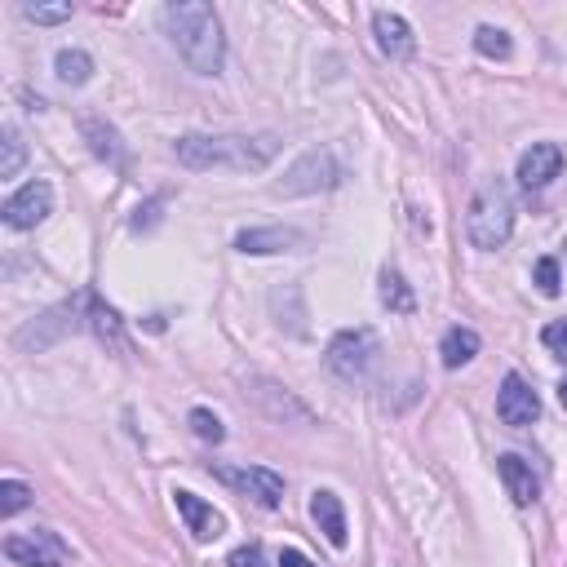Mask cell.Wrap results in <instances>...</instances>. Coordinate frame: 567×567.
Listing matches in <instances>:
<instances>
[{"label": "cell", "mask_w": 567, "mask_h": 567, "mask_svg": "<svg viewBox=\"0 0 567 567\" xmlns=\"http://www.w3.org/2000/svg\"><path fill=\"white\" fill-rule=\"evenodd\" d=\"M173 156L182 169L208 173V169H226V173H261L275 156H279V138L275 133H186L173 142Z\"/></svg>", "instance_id": "6da1fadb"}, {"label": "cell", "mask_w": 567, "mask_h": 567, "mask_svg": "<svg viewBox=\"0 0 567 567\" xmlns=\"http://www.w3.org/2000/svg\"><path fill=\"white\" fill-rule=\"evenodd\" d=\"M164 32L178 45V54L186 58L191 72L200 76H217L226 63V32L213 6L204 0H178V6H164Z\"/></svg>", "instance_id": "7a4b0ae2"}, {"label": "cell", "mask_w": 567, "mask_h": 567, "mask_svg": "<svg viewBox=\"0 0 567 567\" xmlns=\"http://www.w3.org/2000/svg\"><path fill=\"white\" fill-rule=\"evenodd\" d=\"M514 231V200H510V186L501 178H483L474 200H470V213H466V235L474 248L492 253L510 239Z\"/></svg>", "instance_id": "3957f363"}, {"label": "cell", "mask_w": 567, "mask_h": 567, "mask_svg": "<svg viewBox=\"0 0 567 567\" xmlns=\"http://www.w3.org/2000/svg\"><path fill=\"white\" fill-rule=\"evenodd\" d=\"M342 182V164L329 147H311L307 156H298L275 182V195H315V191H333Z\"/></svg>", "instance_id": "277c9868"}, {"label": "cell", "mask_w": 567, "mask_h": 567, "mask_svg": "<svg viewBox=\"0 0 567 567\" xmlns=\"http://www.w3.org/2000/svg\"><path fill=\"white\" fill-rule=\"evenodd\" d=\"M382 360V342L373 329H342L333 342H329V368L342 377V382H364Z\"/></svg>", "instance_id": "5b68a950"}, {"label": "cell", "mask_w": 567, "mask_h": 567, "mask_svg": "<svg viewBox=\"0 0 567 567\" xmlns=\"http://www.w3.org/2000/svg\"><path fill=\"white\" fill-rule=\"evenodd\" d=\"M89 320V293H81L76 302H63L58 311H50V315H41L36 324H28L14 342H19V351H45V346H54L63 333H72V329H81Z\"/></svg>", "instance_id": "8992f818"}, {"label": "cell", "mask_w": 567, "mask_h": 567, "mask_svg": "<svg viewBox=\"0 0 567 567\" xmlns=\"http://www.w3.org/2000/svg\"><path fill=\"white\" fill-rule=\"evenodd\" d=\"M217 479L226 488H235L239 496H248L253 505H261V510H275L284 501V479L266 466H217Z\"/></svg>", "instance_id": "52a82bcc"}, {"label": "cell", "mask_w": 567, "mask_h": 567, "mask_svg": "<svg viewBox=\"0 0 567 567\" xmlns=\"http://www.w3.org/2000/svg\"><path fill=\"white\" fill-rule=\"evenodd\" d=\"M50 213H54V186H50V182H41V178H32L28 186H19V191L6 200V208H0L6 226H14V231H32V226H41Z\"/></svg>", "instance_id": "ba28073f"}, {"label": "cell", "mask_w": 567, "mask_h": 567, "mask_svg": "<svg viewBox=\"0 0 567 567\" xmlns=\"http://www.w3.org/2000/svg\"><path fill=\"white\" fill-rule=\"evenodd\" d=\"M6 558L23 563V567H67V545L54 532L36 527L28 536H10L6 541Z\"/></svg>", "instance_id": "9c48e42d"}, {"label": "cell", "mask_w": 567, "mask_h": 567, "mask_svg": "<svg viewBox=\"0 0 567 567\" xmlns=\"http://www.w3.org/2000/svg\"><path fill=\"white\" fill-rule=\"evenodd\" d=\"M496 417L505 421V426H532L536 417H541V399H536V391L518 377V373H510L505 382H501V391H496Z\"/></svg>", "instance_id": "30bf717a"}, {"label": "cell", "mask_w": 567, "mask_h": 567, "mask_svg": "<svg viewBox=\"0 0 567 567\" xmlns=\"http://www.w3.org/2000/svg\"><path fill=\"white\" fill-rule=\"evenodd\" d=\"M563 173V147L558 142H532L523 156H518V182L527 186V191H541V186H549L554 178Z\"/></svg>", "instance_id": "8fae6325"}, {"label": "cell", "mask_w": 567, "mask_h": 567, "mask_svg": "<svg viewBox=\"0 0 567 567\" xmlns=\"http://www.w3.org/2000/svg\"><path fill=\"white\" fill-rule=\"evenodd\" d=\"M373 36H377V50H382L386 58H395V63H404V58L417 54V36H413L408 19H399V14H391V10H377V14H373Z\"/></svg>", "instance_id": "7c38bea8"}, {"label": "cell", "mask_w": 567, "mask_h": 567, "mask_svg": "<svg viewBox=\"0 0 567 567\" xmlns=\"http://www.w3.org/2000/svg\"><path fill=\"white\" fill-rule=\"evenodd\" d=\"M173 505H178V514H182V523H186V532H191L195 541H217V536H222V514H217L208 501H200L195 492L178 488V492H173Z\"/></svg>", "instance_id": "4fadbf2b"}, {"label": "cell", "mask_w": 567, "mask_h": 567, "mask_svg": "<svg viewBox=\"0 0 567 567\" xmlns=\"http://www.w3.org/2000/svg\"><path fill=\"white\" fill-rule=\"evenodd\" d=\"M311 518L320 523V532L329 536V545H333V549H346L351 532H346V505H342V496H338V492H329V488L311 492Z\"/></svg>", "instance_id": "5bb4252c"}, {"label": "cell", "mask_w": 567, "mask_h": 567, "mask_svg": "<svg viewBox=\"0 0 567 567\" xmlns=\"http://www.w3.org/2000/svg\"><path fill=\"white\" fill-rule=\"evenodd\" d=\"M298 244H302V231H293V226H253V231H239L235 235V248L239 253H253V257H261V253H289Z\"/></svg>", "instance_id": "9a60e30c"}, {"label": "cell", "mask_w": 567, "mask_h": 567, "mask_svg": "<svg viewBox=\"0 0 567 567\" xmlns=\"http://www.w3.org/2000/svg\"><path fill=\"white\" fill-rule=\"evenodd\" d=\"M496 474H501L505 492L514 496V505H532V501L541 496V483H536V474H532V466H527L523 457L505 452V457L496 461Z\"/></svg>", "instance_id": "2e32d148"}, {"label": "cell", "mask_w": 567, "mask_h": 567, "mask_svg": "<svg viewBox=\"0 0 567 567\" xmlns=\"http://www.w3.org/2000/svg\"><path fill=\"white\" fill-rule=\"evenodd\" d=\"M257 391H253V399L275 417V421H311V408L307 404H298L284 386H275V382H253Z\"/></svg>", "instance_id": "e0dca14e"}, {"label": "cell", "mask_w": 567, "mask_h": 567, "mask_svg": "<svg viewBox=\"0 0 567 567\" xmlns=\"http://www.w3.org/2000/svg\"><path fill=\"white\" fill-rule=\"evenodd\" d=\"M85 329H94V338H98L103 346L125 351V324H120V315H116L107 302H98L94 293H89V320H85Z\"/></svg>", "instance_id": "ac0fdd59"}, {"label": "cell", "mask_w": 567, "mask_h": 567, "mask_svg": "<svg viewBox=\"0 0 567 567\" xmlns=\"http://www.w3.org/2000/svg\"><path fill=\"white\" fill-rule=\"evenodd\" d=\"M439 355H443V368H466L474 355H479V333L474 329H466V324H457V329H448L443 333V342H439Z\"/></svg>", "instance_id": "d6986e66"}, {"label": "cell", "mask_w": 567, "mask_h": 567, "mask_svg": "<svg viewBox=\"0 0 567 567\" xmlns=\"http://www.w3.org/2000/svg\"><path fill=\"white\" fill-rule=\"evenodd\" d=\"M382 307L391 311V315H413L417 311V298H413V289H408V284H404V275L399 270H382Z\"/></svg>", "instance_id": "ffe728a7"}, {"label": "cell", "mask_w": 567, "mask_h": 567, "mask_svg": "<svg viewBox=\"0 0 567 567\" xmlns=\"http://www.w3.org/2000/svg\"><path fill=\"white\" fill-rule=\"evenodd\" d=\"M85 138H89V147H94V156H98V160H107V164H120V160H125V151H120V133H116L111 125H103V120H85Z\"/></svg>", "instance_id": "44dd1931"}, {"label": "cell", "mask_w": 567, "mask_h": 567, "mask_svg": "<svg viewBox=\"0 0 567 567\" xmlns=\"http://www.w3.org/2000/svg\"><path fill=\"white\" fill-rule=\"evenodd\" d=\"M54 72H58L63 85H85V81L94 76V58H89L85 50H58Z\"/></svg>", "instance_id": "7402d4cb"}, {"label": "cell", "mask_w": 567, "mask_h": 567, "mask_svg": "<svg viewBox=\"0 0 567 567\" xmlns=\"http://www.w3.org/2000/svg\"><path fill=\"white\" fill-rule=\"evenodd\" d=\"M0 147H6V156H0V178H19L23 173V160H28V147H23V133L14 129V125H6L0 129Z\"/></svg>", "instance_id": "603a6c76"}, {"label": "cell", "mask_w": 567, "mask_h": 567, "mask_svg": "<svg viewBox=\"0 0 567 567\" xmlns=\"http://www.w3.org/2000/svg\"><path fill=\"white\" fill-rule=\"evenodd\" d=\"M28 505H32V488H28L23 479H0V514L14 518V514L28 510Z\"/></svg>", "instance_id": "cb8c5ba5"}, {"label": "cell", "mask_w": 567, "mask_h": 567, "mask_svg": "<svg viewBox=\"0 0 567 567\" xmlns=\"http://www.w3.org/2000/svg\"><path fill=\"white\" fill-rule=\"evenodd\" d=\"M474 50H479L483 58H510L514 41H510L501 28H479V32H474Z\"/></svg>", "instance_id": "d4e9b609"}, {"label": "cell", "mask_w": 567, "mask_h": 567, "mask_svg": "<svg viewBox=\"0 0 567 567\" xmlns=\"http://www.w3.org/2000/svg\"><path fill=\"white\" fill-rule=\"evenodd\" d=\"M532 279H536V289H541L545 298H558V289H563V270H558L554 257H541L536 270H532Z\"/></svg>", "instance_id": "484cf974"}, {"label": "cell", "mask_w": 567, "mask_h": 567, "mask_svg": "<svg viewBox=\"0 0 567 567\" xmlns=\"http://www.w3.org/2000/svg\"><path fill=\"white\" fill-rule=\"evenodd\" d=\"M186 421H191V430H195V439H204V443H222V439H226V430H222V421H217V417H213L208 408H195V413H191Z\"/></svg>", "instance_id": "4316f807"}, {"label": "cell", "mask_w": 567, "mask_h": 567, "mask_svg": "<svg viewBox=\"0 0 567 567\" xmlns=\"http://www.w3.org/2000/svg\"><path fill=\"white\" fill-rule=\"evenodd\" d=\"M541 346H545L554 360H563V364H567V320L545 324V329H541Z\"/></svg>", "instance_id": "83f0119b"}, {"label": "cell", "mask_w": 567, "mask_h": 567, "mask_svg": "<svg viewBox=\"0 0 567 567\" xmlns=\"http://www.w3.org/2000/svg\"><path fill=\"white\" fill-rule=\"evenodd\" d=\"M23 19H32V23H67L72 19V6H23Z\"/></svg>", "instance_id": "f1b7e54d"}, {"label": "cell", "mask_w": 567, "mask_h": 567, "mask_svg": "<svg viewBox=\"0 0 567 567\" xmlns=\"http://www.w3.org/2000/svg\"><path fill=\"white\" fill-rule=\"evenodd\" d=\"M231 567H266L261 545H239V549L231 554Z\"/></svg>", "instance_id": "f546056e"}, {"label": "cell", "mask_w": 567, "mask_h": 567, "mask_svg": "<svg viewBox=\"0 0 567 567\" xmlns=\"http://www.w3.org/2000/svg\"><path fill=\"white\" fill-rule=\"evenodd\" d=\"M279 567H315L302 549H279Z\"/></svg>", "instance_id": "4dcf8cb0"}, {"label": "cell", "mask_w": 567, "mask_h": 567, "mask_svg": "<svg viewBox=\"0 0 567 567\" xmlns=\"http://www.w3.org/2000/svg\"><path fill=\"white\" fill-rule=\"evenodd\" d=\"M558 404H563V408H567V377H563V382H558Z\"/></svg>", "instance_id": "1f68e13d"}]
</instances>
